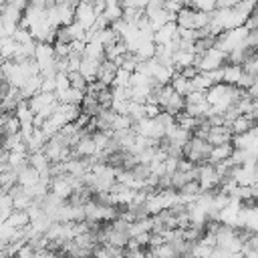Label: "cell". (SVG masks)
I'll return each mask as SVG.
<instances>
[{
    "instance_id": "cell-7",
    "label": "cell",
    "mask_w": 258,
    "mask_h": 258,
    "mask_svg": "<svg viewBox=\"0 0 258 258\" xmlns=\"http://www.w3.org/2000/svg\"><path fill=\"white\" fill-rule=\"evenodd\" d=\"M242 77H244V67H242V64L226 62V64L220 69V83H228V85H234V87L240 89Z\"/></svg>"
},
{
    "instance_id": "cell-9",
    "label": "cell",
    "mask_w": 258,
    "mask_h": 258,
    "mask_svg": "<svg viewBox=\"0 0 258 258\" xmlns=\"http://www.w3.org/2000/svg\"><path fill=\"white\" fill-rule=\"evenodd\" d=\"M125 248H117L111 244H99L93 252V258H123Z\"/></svg>"
},
{
    "instance_id": "cell-2",
    "label": "cell",
    "mask_w": 258,
    "mask_h": 258,
    "mask_svg": "<svg viewBox=\"0 0 258 258\" xmlns=\"http://www.w3.org/2000/svg\"><path fill=\"white\" fill-rule=\"evenodd\" d=\"M175 24L177 28H185V30H204L210 22V12H204V10H198L194 6H181L177 12H175Z\"/></svg>"
},
{
    "instance_id": "cell-1",
    "label": "cell",
    "mask_w": 258,
    "mask_h": 258,
    "mask_svg": "<svg viewBox=\"0 0 258 258\" xmlns=\"http://www.w3.org/2000/svg\"><path fill=\"white\" fill-rule=\"evenodd\" d=\"M242 95H244V91L238 89V87H234V85L216 83V85H212V87L206 91V101H208L212 113L224 115Z\"/></svg>"
},
{
    "instance_id": "cell-13",
    "label": "cell",
    "mask_w": 258,
    "mask_h": 258,
    "mask_svg": "<svg viewBox=\"0 0 258 258\" xmlns=\"http://www.w3.org/2000/svg\"><path fill=\"white\" fill-rule=\"evenodd\" d=\"M36 254H38V252H36V250L26 242V244H22V246L14 252V256H12V258H36Z\"/></svg>"
},
{
    "instance_id": "cell-3",
    "label": "cell",
    "mask_w": 258,
    "mask_h": 258,
    "mask_svg": "<svg viewBox=\"0 0 258 258\" xmlns=\"http://www.w3.org/2000/svg\"><path fill=\"white\" fill-rule=\"evenodd\" d=\"M210 149H212V145H210L204 137L191 133V137H189L187 143L183 145V157H185L187 161L200 165V163H206V161H208Z\"/></svg>"
},
{
    "instance_id": "cell-12",
    "label": "cell",
    "mask_w": 258,
    "mask_h": 258,
    "mask_svg": "<svg viewBox=\"0 0 258 258\" xmlns=\"http://www.w3.org/2000/svg\"><path fill=\"white\" fill-rule=\"evenodd\" d=\"M169 85L173 87V91H175V93H179V95H183V97L191 91V83H189V79H187V77H183V75H181V73H177V71H175V75L171 77Z\"/></svg>"
},
{
    "instance_id": "cell-5",
    "label": "cell",
    "mask_w": 258,
    "mask_h": 258,
    "mask_svg": "<svg viewBox=\"0 0 258 258\" xmlns=\"http://www.w3.org/2000/svg\"><path fill=\"white\" fill-rule=\"evenodd\" d=\"M99 14H101V10L89 0H79L75 4V22L81 24L85 30H91L95 26Z\"/></svg>"
},
{
    "instance_id": "cell-10",
    "label": "cell",
    "mask_w": 258,
    "mask_h": 258,
    "mask_svg": "<svg viewBox=\"0 0 258 258\" xmlns=\"http://www.w3.org/2000/svg\"><path fill=\"white\" fill-rule=\"evenodd\" d=\"M4 222H8V224H10L12 228H16V230H24V228L30 224V216H28L26 210H12L10 216H8Z\"/></svg>"
},
{
    "instance_id": "cell-11",
    "label": "cell",
    "mask_w": 258,
    "mask_h": 258,
    "mask_svg": "<svg viewBox=\"0 0 258 258\" xmlns=\"http://www.w3.org/2000/svg\"><path fill=\"white\" fill-rule=\"evenodd\" d=\"M230 131L236 135V133H246V131H250L252 127H256V121L252 119V117H248V115H238L230 125Z\"/></svg>"
},
{
    "instance_id": "cell-8",
    "label": "cell",
    "mask_w": 258,
    "mask_h": 258,
    "mask_svg": "<svg viewBox=\"0 0 258 258\" xmlns=\"http://www.w3.org/2000/svg\"><path fill=\"white\" fill-rule=\"evenodd\" d=\"M232 151H234V145H232V143L212 145V149H210V155H208V163H214V165H216V163H222V161L230 159Z\"/></svg>"
},
{
    "instance_id": "cell-14",
    "label": "cell",
    "mask_w": 258,
    "mask_h": 258,
    "mask_svg": "<svg viewBox=\"0 0 258 258\" xmlns=\"http://www.w3.org/2000/svg\"><path fill=\"white\" fill-rule=\"evenodd\" d=\"M242 254H244V258H258V246H248V244H244Z\"/></svg>"
},
{
    "instance_id": "cell-6",
    "label": "cell",
    "mask_w": 258,
    "mask_h": 258,
    "mask_svg": "<svg viewBox=\"0 0 258 258\" xmlns=\"http://www.w3.org/2000/svg\"><path fill=\"white\" fill-rule=\"evenodd\" d=\"M198 183H200V189L202 191H212V189H218L220 183H222V175L218 171V167L214 163H200L198 165Z\"/></svg>"
},
{
    "instance_id": "cell-4",
    "label": "cell",
    "mask_w": 258,
    "mask_h": 258,
    "mask_svg": "<svg viewBox=\"0 0 258 258\" xmlns=\"http://www.w3.org/2000/svg\"><path fill=\"white\" fill-rule=\"evenodd\" d=\"M226 64V52L220 50L216 44L198 52L196 56V69L198 71H218Z\"/></svg>"
}]
</instances>
